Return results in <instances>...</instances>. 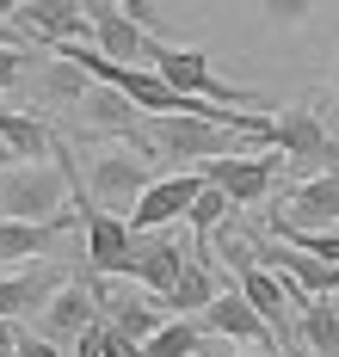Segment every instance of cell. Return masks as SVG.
Returning a JSON list of instances; mask_svg holds the SVG:
<instances>
[{
	"instance_id": "277c9868",
	"label": "cell",
	"mask_w": 339,
	"mask_h": 357,
	"mask_svg": "<svg viewBox=\"0 0 339 357\" xmlns=\"http://www.w3.org/2000/svg\"><path fill=\"white\" fill-rule=\"evenodd\" d=\"M154 185L149 173V154H99L93 167H86V178H80V191H86V204H99V210L112 215H130L136 210V197ZM80 204V197H75Z\"/></svg>"
},
{
	"instance_id": "8fae6325",
	"label": "cell",
	"mask_w": 339,
	"mask_h": 357,
	"mask_svg": "<svg viewBox=\"0 0 339 357\" xmlns=\"http://www.w3.org/2000/svg\"><path fill=\"white\" fill-rule=\"evenodd\" d=\"M19 31L31 43H43V50H56V43H99L80 0H31V6H19Z\"/></svg>"
},
{
	"instance_id": "7c38bea8",
	"label": "cell",
	"mask_w": 339,
	"mask_h": 357,
	"mask_svg": "<svg viewBox=\"0 0 339 357\" xmlns=\"http://www.w3.org/2000/svg\"><path fill=\"white\" fill-rule=\"evenodd\" d=\"M86 6V19H93V37H99V50L112 56V62H149L154 50V31H142L117 0H80Z\"/></svg>"
},
{
	"instance_id": "cb8c5ba5",
	"label": "cell",
	"mask_w": 339,
	"mask_h": 357,
	"mask_svg": "<svg viewBox=\"0 0 339 357\" xmlns=\"http://www.w3.org/2000/svg\"><path fill=\"white\" fill-rule=\"evenodd\" d=\"M117 6H123V13H130V19L142 25V31H154V37H160V6H154V0H117Z\"/></svg>"
},
{
	"instance_id": "603a6c76",
	"label": "cell",
	"mask_w": 339,
	"mask_h": 357,
	"mask_svg": "<svg viewBox=\"0 0 339 357\" xmlns=\"http://www.w3.org/2000/svg\"><path fill=\"white\" fill-rule=\"evenodd\" d=\"M321 6H327V0H259V13L271 25H284V31H290V25H308Z\"/></svg>"
},
{
	"instance_id": "e0dca14e",
	"label": "cell",
	"mask_w": 339,
	"mask_h": 357,
	"mask_svg": "<svg viewBox=\"0 0 339 357\" xmlns=\"http://www.w3.org/2000/svg\"><path fill=\"white\" fill-rule=\"evenodd\" d=\"M191 247H179V241H167V234H154L149 247H136V284L154 289L160 302L173 296V284H179V271H186Z\"/></svg>"
},
{
	"instance_id": "d6986e66",
	"label": "cell",
	"mask_w": 339,
	"mask_h": 357,
	"mask_svg": "<svg viewBox=\"0 0 339 357\" xmlns=\"http://www.w3.org/2000/svg\"><path fill=\"white\" fill-rule=\"evenodd\" d=\"M296 333H302V351L315 357H339V296H321L296 314Z\"/></svg>"
},
{
	"instance_id": "52a82bcc",
	"label": "cell",
	"mask_w": 339,
	"mask_h": 357,
	"mask_svg": "<svg viewBox=\"0 0 339 357\" xmlns=\"http://www.w3.org/2000/svg\"><path fill=\"white\" fill-rule=\"evenodd\" d=\"M197 326H204L216 345H247V351H271V357L284 351V345H278V333L265 326V314L247 302V296H241V284H228L223 296H216V302L197 314Z\"/></svg>"
},
{
	"instance_id": "4fadbf2b",
	"label": "cell",
	"mask_w": 339,
	"mask_h": 357,
	"mask_svg": "<svg viewBox=\"0 0 339 357\" xmlns=\"http://www.w3.org/2000/svg\"><path fill=\"white\" fill-rule=\"evenodd\" d=\"M93 321H99V296H93L86 271H80L75 284H68V289H62V296L38 314V339H50V345H75Z\"/></svg>"
},
{
	"instance_id": "2e32d148",
	"label": "cell",
	"mask_w": 339,
	"mask_h": 357,
	"mask_svg": "<svg viewBox=\"0 0 339 357\" xmlns=\"http://www.w3.org/2000/svg\"><path fill=\"white\" fill-rule=\"evenodd\" d=\"M75 222H80V210H68L62 222H0V265H38Z\"/></svg>"
},
{
	"instance_id": "9a60e30c",
	"label": "cell",
	"mask_w": 339,
	"mask_h": 357,
	"mask_svg": "<svg viewBox=\"0 0 339 357\" xmlns=\"http://www.w3.org/2000/svg\"><path fill=\"white\" fill-rule=\"evenodd\" d=\"M216 296H223V265H216V247H191L186 271H179V284H173V296H167V308H173V314H186V321H197Z\"/></svg>"
},
{
	"instance_id": "5bb4252c",
	"label": "cell",
	"mask_w": 339,
	"mask_h": 357,
	"mask_svg": "<svg viewBox=\"0 0 339 357\" xmlns=\"http://www.w3.org/2000/svg\"><path fill=\"white\" fill-rule=\"evenodd\" d=\"M271 222H290V228H333V222H339V167H327V173L290 185L284 210L271 215Z\"/></svg>"
},
{
	"instance_id": "30bf717a",
	"label": "cell",
	"mask_w": 339,
	"mask_h": 357,
	"mask_svg": "<svg viewBox=\"0 0 339 357\" xmlns=\"http://www.w3.org/2000/svg\"><path fill=\"white\" fill-rule=\"evenodd\" d=\"M278 167H284V154H278V148H265V154H223V160H210V167H204V178H210V185H223L241 210H253V204L271 197Z\"/></svg>"
},
{
	"instance_id": "484cf974",
	"label": "cell",
	"mask_w": 339,
	"mask_h": 357,
	"mask_svg": "<svg viewBox=\"0 0 339 357\" xmlns=\"http://www.w3.org/2000/svg\"><path fill=\"white\" fill-rule=\"evenodd\" d=\"M19 80H25V56L19 50H0V93H13Z\"/></svg>"
},
{
	"instance_id": "ffe728a7",
	"label": "cell",
	"mask_w": 339,
	"mask_h": 357,
	"mask_svg": "<svg viewBox=\"0 0 339 357\" xmlns=\"http://www.w3.org/2000/svg\"><path fill=\"white\" fill-rule=\"evenodd\" d=\"M241 210V204H234V197H228L223 185H204V197H197V204H191V247H210V241H216V228H223L228 215Z\"/></svg>"
},
{
	"instance_id": "4316f807",
	"label": "cell",
	"mask_w": 339,
	"mask_h": 357,
	"mask_svg": "<svg viewBox=\"0 0 339 357\" xmlns=\"http://www.w3.org/2000/svg\"><path fill=\"white\" fill-rule=\"evenodd\" d=\"M25 339H31V333H25V321H6V314H0V357H13Z\"/></svg>"
},
{
	"instance_id": "ac0fdd59",
	"label": "cell",
	"mask_w": 339,
	"mask_h": 357,
	"mask_svg": "<svg viewBox=\"0 0 339 357\" xmlns=\"http://www.w3.org/2000/svg\"><path fill=\"white\" fill-rule=\"evenodd\" d=\"M93 86H99V80H93L86 68H75L68 56H50V62L38 68V99L43 105H86Z\"/></svg>"
},
{
	"instance_id": "7402d4cb",
	"label": "cell",
	"mask_w": 339,
	"mask_h": 357,
	"mask_svg": "<svg viewBox=\"0 0 339 357\" xmlns=\"http://www.w3.org/2000/svg\"><path fill=\"white\" fill-rule=\"evenodd\" d=\"M271 241L302 247V252H315V259H327V265H339V228H290V222H271Z\"/></svg>"
},
{
	"instance_id": "f546056e",
	"label": "cell",
	"mask_w": 339,
	"mask_h": 357,
	"mask_svg": "<svg viewBox=\"0 0 339 357\" xmlns=\"http://www.w3.org/2000/svg\"><path fill=\"white\" fill-rule=\"evenodd\" d=\"M0 50H25V31H19V25H6V19H0Z\"/></svg>"
},
{
	"instance_id": "3957f363",
	"label": "cell",
	"mask_w": 339,
	"mask_h": 357,
	"mask_svg": "<svg viewBox=\"0 0 339 357\" xmlns=\"http://www.w3.org/2000/svg\"><path fill=\"white\" fill-rule=\"evenodd\" d=\"M149 68L160 74L173 93H186V99H216V105H241V111L265 105L259 93H247V86L223 80V74L210 68V50H197V43H167V37H154Z\"/></svg>"
},
{
	"instance_id": "44dd1931",
	"label": "cell",
	"mask_w": 339,
	"mask_h": 357,
	"mask_svg": "<svg viewBox=\"0 0 339 357\" xmlns=\"http://www.w3.org/2000/svg\"><path fill=\"white\" fill-rule=\"evenodd\" d=\"M204 345H210V333H204L197 321H186V314H173V321L149 339V357H197Z\"/></svg>"
},
{
	"instance_id": "6da1fadb",
	"label": "cell",
	"mask_w": 339,
	"mask_h": 357,
	"mask_svg": "<svg viewBox=\"0 0 339 357\" xmlns=\"http://www.w3.org/2000/svg\"><path fill=\"white\" fill-rule=\"evenodd\" d=\"M75 178L56 160H19L0 173V222H62Z\"/></svg>"
},
{
	"instance_id": "f1b7e54d",
	"label": "cell",
	"mask_w": 339,
	"mask_h": 357,
	"mask_svg": "<svg viewBox=\"0 0 339 357\" xmlns=\"http://www.w3.org/2000/svg\"><path fill=\"white\" fill-rule=\"evenodd\" d=\"M197 357H271V351H241V345H216V339H210Z\"/></svg>"
},
{
	"instance_id": "1f68e13d",
	"label": "cell",
	"mask_w": 339,
	"mask_h": 357,
	"mask_svg": "<svg viewBox=\"0 0 339 357\" xmlns=\"http://www.w3.org/2000/svg\"><path fill=\"white\" fill-rule=\"evenodd\" d=\"M333 93H339V56H333Z\"/></svg>"
},
{
	"instance_id": "4dcf8cb0",
	"label": "cell",
	"mask_w": 339,
	"mask_h": 357,
	"mask_svg": "<svg viewBox=\"0 0 339 357\" xmlns=\"http://www.w3.org/2000/svg\"><path fill=\"white\" fill-rule=\"evenodd\" d=\"M6 167H19V154H13V148L0 142V173H6Z\"/></svg>"
},
{
	"instance_id": "d4e9b609",
	"label": "cell",
	"mask_w": 339,
	"mask_h": 357,
	"mask_svg": "<svg viewBox=\"0 0 339 357\" xmlns=\"http://www.w3.org/2000/svg\"><path fill=\"white\" fill-rule=\"evenodd\" d=\"M99 357H149V345H136V339H123V333H112V326H105V345H99Z\"/></svg>"
},
{
	"instance_id": "5b68a950",
	"label": "cell",
	"mask_w": 339,
	"mask_h": 357,
	"mask_svg": "<svg viewBox=\"0 0 339 357\" xmlns=\"http://www.w3.org/2000/svg\"><path fill=\"white\" fill-rule=\"evenodd\" d=\"M75 278H80V265H62V259L19 265V271L0 278V314H6V321H31V314H43V308L75 284Z\"/></svg>"
},
{
	"instance_id": "83f0119b",
	"label": "cell",
	"mask_w": 339,
	"mask_h": 357,
	"mask_svg": "<svg viewBox=\"0 0 339 357\" xmlns=\"http://www.w3.org/2000/svg\"><path fill=\"white\" fill-rule=\"evenodd\" d=\"M13 357H62V345H50V339H38V333H31V339H25Z\"/></svg>"
},
{
	"instance_id": "7a4b0ae2",
	"label": "cell",
	"mask_w": 339,
	"mask_h": 357,
	"mask_svg": "<svg viewBox=\"0 0 339 357\" xmlns=\"http://www.w3.org/2000/svg\"><path fill=\"white\" fill-rule=\"evenodd\" d=\"M136 154H149V160H191V167H210V160L234 154V130L216 123V117L167 111V117H149V123H142Z\"/></svg>"
},
{
	"instance_id": "8992f818",
	"label": "cell",
	"mask_w": 339,
	"mask_h": 357,
	"mask_svg": "<svg viewBox=\"0 0 339 357\" xmlns=\"http://www.w3.org/2000/svg\"><path fill=\"white\" fill-rule=\"evenodd\" d=\"M80 228H86V278H136V228L123 215L80 204Z\"/></svg>"
},
{
	"instance_id": "9c48e42d",
	"label": "cell",
	"mask_w": 339,
	"mask_h": 357,
	"mask_svg": "<svg viewBox=\"0 0 339 357\" xmlns=\"http://www.w3.org/2000/svg\"><path fill=\"white\" fill-rule=\"evenodd\" d=\"M204 167H186V173H167V178H154L149 191L136 197V210L123 215L136 234H160V228H173V222H186L191 215V204L204 197Z\"/></svg>"
},
{
	"instance_id": "ba28073f",
	"label": "cell",
	"mask_w": 339,
	"mask_h": 357,
	"mask_svg": "<svg viewBox=\"0 0 339 357\" xmlns=\"http://www.w3.org/2000/svg\"><path fill=\"white\" fill-rule=\"evenodd\" d=\"M265 148H278L284 160H315L321 173L339 167V136L321 123V111H315V105H284V111H271V142H265Z\"/></svg>"
}]
</instances>
